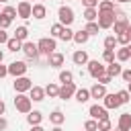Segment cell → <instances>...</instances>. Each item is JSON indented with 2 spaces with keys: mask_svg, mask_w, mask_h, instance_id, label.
I'll use <instances>...</instances> for the list:
<instances>
[{
  "mask_svg": "<svg viewBox=\"0 0 131 131\" xmlns=\"http://www.w3.org/2000/svg\"><path fill=\"white\" fill-rule=\"evenodd\" d=\"M14 106H16L18 113L29 115V113L33 111V100H31L27 94H16V96H14Z\"/></svg>",
  "mask_w": 131,
  "mask_h": 131,
  "instance_id": "obj_1",
  "label": "cell"
},
{
  "mask_svg": "<svg viewBox=\"0 0 131 131\" xmlns=\"http://www.w3.org/2000/svg\"><path fill=\"white\" fill-rule=\"evenodd\" d=\"M37 49H39V55H51V53L57 49V47H55V39H51V37H43V39H39Z\"/></svg>",
  "mask_w": 131,
  "mask_h": 131,
  "instance_id": "obj_2",
  "label": "cell"
},
{
  "mask_svg": "<svg viewBox=\"0 0 131 131\" xmlns=\"http://www.w3.org/2000/svg\"><path fill=\"white\" fill-rule=\"evenodd\" d=\"M57 18H59V25H63V27H70L72 23H74V10L70 8V6H59V10H57Z\"/></svg>",
  "mask_w": 131,
  "mask_h": 131,
  "instance_id": "obj_3",
  "label": "cell"
},
{
  "mask_svg": "<svg viewBox=\"0 0 131 131\" xmlns=\"http://www.w3.org/2000/svg\"><path fill=\"white\" fill-rule=\"evenodd\" d=\"M96 25H98V29H111L115 25V10L113 12H98Z\"/></svg>",
  "mask_w": 131,
  "mask_h": 131,
  "instance_id": "obj_4",
  "label": "cell"
},
{
  "mask_svg": "<svg viewBox=\"0 0 131 131\" xmlns=\"http://www.w3.org/2000/svg\"><path fill=\"white\" fill-rule=\"evenodd\" d=\"M33 88V82L27 78V76H20V78H14V90L16 94H25Z\"/></svg>",
  "mask_w": 131,
  "mask_h": 131,
  "instance_id": "obj_5",
  "label": "cell"
},
{
  "mask_svg": "<svg viewBox=\"0 0 131 131\" xmlns=\"http://www.w3.org/2000/svg\"><path fill=\"white\" fill-rule=\"evenodd\" d=\"M27 70H29V66H27L25 61H12V63L8 66V74H10V76H14V78L25 76V74H27Z\"/></svg>",
  "mask_w": 131,
  "mask_h": 131,
  "instance_id": "obj_6",
  "label": "cell"
},
{
  "mask_svg": "<svg viewBox=\"0 0 131 131\" xmlns=\"http://www.w3.org/2000/svg\"><path fill=\"white\" fill-rule=\"evenodd\" d=\"M86 66H88V74H90L92 78H100L102 74H106V66H102V63H100V61H96V59L88 61Z\"/></svg>",
  "mask_w": 131,
  "mask_h": 131,
  "instance_id": "obj_7",
  "label": "cell"
},
{
  "mask_svg": "<svg viewBox=\"0 0 131 131\" xmlns=\"http://www.w3.org/2000/svg\"><path fill=\"white\" fill-rule=\"evenodd\" d=\"M88 113H90V117H92L94 121H102V119H108V111H106L102 104H92V106L88 108Z\"/></svg>",
  "mask_w": 131,
  "mask_h": 131,
  "instance_id": "obj_8",
  "label": "cell"
},
{
  "mask_svg": "<svg viewBox=\"0 0 131 131\" xmlns=\"http://www.w3.org/2000/svg\"><path fill=\"white\" fill-rule=\"evenodd\" d=\"M76 84L72 82V84H61L59 86V92H57V98H61V100H68V98H72L74 94H76Z\"/></svg>",
  "mask_w": 131,
  "mask_h": 131,
  "instance_id": "obj_9",
  "label": "cell"
},
{
  "mask_svg": "<svg viewBox=\"0 0 131 131\" xmlns=\"http://www.w3.org/2000/svg\"><path fill=\"white\" fill-rule=\"evenodd\" d=\"M29 59H37L39 57V49H37V43H33V41H25L23 43V49H20Z\"/></svg>",
  "mask_w": 131,
  "mask_h": 131,
  "instance_id": "obj_10",
  "label": "cell"
},
{
  "mask_svg": "<svg viewBox=\"0 0 131 131\" xmlns=\"http://www.w3.org/2000/svg\"><path fill=\"white\" fill-rule=\"evenodd\" d=\"M31 10H33V4L31 2H18V6H16V14L20 16V18H31Z\"/></svg>",
  "mask_w": 131,
  "mask_h": 131,
  "instance_id": "obj_11",
  "label": "cell"
},
{
  "mask_svg": "<svg viewBox=\"0 0 131 131\" xmlns=\"http://www.w3.org/2000/svg\"><path fill=\"white\" fill-rule=\"evenodd\" d=\"M47 61H49V68H61L63 61H66V57H63V53L53 51L51 55H47Z\"/></svg>",
  "mask_w": 131,
  "mask_h": 131,
  "instance_id": "obj_12",
  "label": "cell"
},
{
  "mask_svg": "<svg viewBox=\"0 0 131 131\" xmlns=\"http://www.w3.org/2000/svg\"><path fill=\"white\" fill-rule=\"evenodd\" d=\"M102 106L108 111V108H117V106H121V102H119V98H117V94H104V98H102Z\"/></svg>",
  "mask_w": 131,
  "mask_h": 131,
  "instance_id": "obj_13",
  "label": "cell"
},
{
  "mask_svg": "<svg viewBox=\"0 0 131 131\" xmlns=\"http://www.w3.org/2000/svg\"><path fill=\"white\" fill-rule=\"evenodd\" d=\"M31 16L33 18H37V20H41V18H45L47 16V8H45V4H33V10H31Z\"/></svg>",
  "mask_w": 131,
  "mask_h": 131,
  "instance_id": "obj_14",
  "label": "cell"
},
{
  "mask_svg": "<svg viewBox=\"0 0 131 131\" xmlns=\"http://www.w3.org/2000/svg\"><path fill=\"white\" fill-rule=\"evenodd\" d=\"M72 59H74V63H76V66H86V63L90 61V59H88V53H86L84 49H78V51H74Z\"/></svg>",
  "mask_w": 131,
  "mask_h": 131,
  "instance_id": "obj_15",
  "label": "cell"
},
{
  "mask_svg": "<svg viewBox=\"0 0 131 131\" xmlns=\"http://www.w3.org/2000/svg\"><path fill=\"white\" fill-rule=\"evenodd\" d=\"M29 98L35 100V102H41V100L45 98V90H43L41 86H33V88L29 90Z\"/></svg>",
  "mask_w": 131,
  "mask_h": 131,
  "instance_id": "obj_16",
  "label": "cell"
},
{
  "mask_svg": "<svg viewBox=\"0 0 131 131\" xmlns=\"http://www.w3.org/2000/svg\"><path fill=\"white\" fill-rule=\"evenodd\" d=\"M104 94H106V86H102L98 82L90 88V98H104Z\"/></svg>",
  "mask_w": 131,
  "mask_h": 131,
  "instance_id": "obj_17",
  "label": "cell"
},
{
  "mask_svg": "<svg viewBox=\"0 0 131 131\" xmlns=\"http://www.w3.org/2000/svg\"><path fill=\"white\" fill-rule=\"evenodd\" d=\"M27 121H29V125H31V127H33V125H41V121H43L41 111H31V113L27 115Z\"/></svg>",
  "mask_w": 131,
  "mask_h": 131,
  "instance_id": "obj_18",
  "label": "cell"
},
{
  "mask_svg": "<svg viewBox=\"0 0 131 131\" xmlns=\"http://www.w3.org/2000/svg\"><path fill=\"white\" fill-rule=\"evenodd\" d=\"M115 57H117V61H119V63H121V61H127V59H131V51H129V45H127V47H121V49H117Z\"/></svg>",
  "mask_w": 131,
  "mask_h": 131,
  "instance_id": "obj_19",
  "label": "cell"
},
{
  "mask_svg": "<svg viewBox=\"0 0 131 131\" xmlns=\"http://www.w3.org/2000/svg\"><path fill=\"white\" fill-rule=\"evenodd\" d=\"M121 72H123V68H121V63H119V61H113V63H108V66H106V74H108L111 78L121 76Z\"/></svg>",
  "mask_w": 131,
  "mask_h": 131,
  "instance_id": "obj_20",
  "label": "cell"
},
{
  "mask_svg": "<svg viewBox=\"0 0 131 131\" xmlns=\"http://www.w3.org/2000/svg\"><path fill=\"white\" fill-rule=\"evenodd\" d=\"M117 127H121V129H125V131H131V115L129 113H123L121 117H119V125Z\"/></svg>",
  "mask_w": 131,
  "mask_h": 131,
  "instance_id": "obj_21",
  "label": "cell"
},
{
  "mask_svg": "<svg viewBox=\"0 0 131 131\" xmlns=\"http://www.w3.org/2000/svg\"><path fill=\"white\" fill-rule=\"evenodd\" d=\"M88 39H90V35H88L84 29H82V31H74V39H72V41H76L78 45H84Z\"/></svg>",
  "mask_w": 131,
  "mask_h": 131,
  "instance_id": "obj_22",
  "label": "cell"
},
{
  "mask_svg": "<svg viewBox=\"0 0 131 131\" xmlns=\"http://www.w3.org/2000/svg\"><path fill=\"white\" fill-rule=\"evenodd\" d=\"M6 47H8V51H14V53H16V51L23 49V41H18L16 37H10V39L6 41Z\"/></svg>",
  "mask_w": 131,
  "mask_h": 131,
  "instance_id": "obj_23",
  "label": "cell"
},
{
  "mask_svg": "<svg viewBox=\"0 0 131 131\" xmlns=\"http://www.w3.org/2000/svg\"><path fill=\"white\" fill-rule=\"evenodd\" d=\"M113 10H115L113 0H100L98 2V12H113Z\"/></svg>",
  "mask_w": 131,
  "mask_h": 131,
  "instance_id": "obj_24",
  "label": "cell"
},
{
  "mask_svg": "<svg viewBox=\"0 0 131 131\" xmlns=\"http://www.w3.org/2000/svg\"><path fill=\"white\" fill-rule=\"evenodd\" d=\"M74 96H76L78 102H88V100H90V90H86V88H78Z\"/></svg>",
  "mask_w": 131,
  "mask_h": 131,
  "instance_id": "obj_25",
  "label": "cell"
},
{
  "mask_svg": "<svg viewBox=\"0 0 131 131\" xmlns=\"http://www.w3.org/2000/svg\"><path fill=\"white\" fill-rule=\"evenodd\" d=\"M14 37L18 39V41H27V37H29V29L25 27V25H20V27H16V31H14Z\"/></svg>",
  "mask_w": 131,
  "mask_h": 131,
  "instance_id": "obj_26",
  "label": "cell"
},
{
  "mask_svg": "<svg viewBox=\"0 0 131 131\" xmlns=\"http://www.w3.org/2000/svg\"><path fill=\"white\" fill-rule=\"evenodd\" d=\"M49 121H51L53 125H61V123L66 121V115H63L61 111H53V113L49 115Z\"/></svg>",
  "mask_w": 131,
  "mask_h": 131,
  "instance_id": "obj_27",
  "label": "cell"
},
{
  "mask_svg": "<svg viewBox=\"0 0 131 131\" xmlns=\"http://www.w3.org/2000/svg\"><path fill=\"white\" fill-rule=\"evenodd\" d=\"M84 18H86V23H96L98 10H96V8H86V10H84Z\"/></svg>",
  "mask_w": 131,
  "mask_h": 131,
  "instance_id": "obj_28",
  "label": "cell"
},
{
  "mask_svg": "<svg viewBox=\"0 0 131 131\" xmlns=\"http://www.w3.org/2000/svg\"><path fill=\"white\" fill-rule=\"evenodd\" d=\"M59 82H61V84H72V82H74V74H72L70 70L59 72Z\"/></svg>",
  "mask_w": 131,
  "mask_h": 131,
  "instance_id": "obj_29",
  "label": "cell"
},
{
  "mask_svg": "<svg viewBox=\"0 0 131 131\" xmlns=\"http://www.w3.org/2000/svg\"><path fill=\"white\" fill-rule=\"evenodd\" d=\"M43 90H45V96L53 98V96H57V92H59V86H57V84H51V82H49V84H47V86H45Z\"/></svg>",
  "mask_w": 131,
  "mask_h": 131,
  "instance_id": "obj_30",
  "label": "cell"
},
{
  "mask_svg": "<svg viewBox=\"0 0 131 131\" xmlns=\"http://www.w3.org/2000/svg\"><path fill=\"white\" fill-rule=\"evenodd\" d=\"M127 27H129V20H115V25H113V29H115L117 35H119V33H125Z\"/></svg>",
  "mask_w": 131,
  "mask_h": 131,
  "instance_id": "obj_31",
  "label": "cell"
},
{
  "mask_svg": "<svg viewBox=\"0 0 131 131\" xmlns=\"http://www.w3.org/2000/svg\"><path fill=\"white\" fill-rule=\"evenodd\" d=\"M61 31H63V25H59V23H55L51 29H49V35H51V39H55V37H59L61 35Z\"/></svg>",
  "mask_w": 131,
  "mask_h": 131,
  "instance_id": "obj_32",
  "label": "cell"
},
{
  "mask_svg": "<svg viewBox=\"0 0 131 131\" xmlns=\"http://www.w3.org/2000/svg\"><path fill=\"white\" fill-rule=\"evenodd\" d=\"M59 39H61V41H72V39H74V31H72L70 27H63V31H61Z\"/></svg>",
  "mask_w": 131,
  "mask_h": 131,
  "instance_id": "obj_33",
  "label": "cell"
},
{
  "mask_svg": "<svg viewBox=\"0 0 131 131\" xmlns=\"http://www.w3.org/2000/svg\"><path fill=\"white\" fill-rule=\"evenodd\" d=\"M115 37H117V43H119L121 47H127V45H129V41H131L127 33H119V35H115Z\"/></svg>",
  "mask_w": 131,
  "mask_h": 131,
  "instance_id": "obj_34",
  "label": "cell"
},
{
  "mask_svg": "<svg viewBox=\"0 0 131 131\" xmlns=\"http://www.w3.org/2000/svg\"><path fill=\"white\" fill-rule=\"evenodd\" d=\"M117 98H119L121 104H127V102L131 100V94H129L127 90H119V92H117Z\"/></svg>",
  "mask_w": 131,
  "mask_h": 131,
  "instance_id": "obj_35",
  "label": "cell"
},
{
  "mask_svg": "<svg viewBox=\"0 0 131 131\" xmlns=\"http://www.w3.org/2000/svg\"><path fill=\"white\" fill-rule=\"evenodd\" d=\"M84 131H98V121L88 119V121L84 123Z\"/></svg>",
  "mask_w": 131,
  "mask_h": 131,
  "instance_id": "obj_36",
  "label": "cell"
},
{
  "mask_svg": "<svg viewBox=\"0 0 131 131\" xmlns=\"http://www.w3.org/2000/svg\"><path fill=\"white\" fill-rule=\"evenodd\" d=\"M2 14H6V16L10 18V20H14V18L18 16V14H16V8H14V6H6V8L2 10Z\"/></svg>",
  "mask_w": 131,
  "mask_h": 131,
  "instance_id": "obj_37",
  "label": "cell"
},
{
  "mask_svg": "<svg viewBox=\"0 0 131 131\" xmlns=\"http://www.w3.org/2000/svg\"><path fill=\"white\" fill-rule=\"evenodd\" d=\"M102 59H104L106 63H113V61H115V49H104Z\"/></svg>",
  "mask_w": 131,
  "mask_h": 131,
  "instance_id": "obj_38",
  "label": "cell"
},
{
  "mask_svg": "<svg viewBox=\"0 0 131 131\" xmlns=\"http://www.w3.org/2000/svg\"><path fill=\"white\" fill-rule=\"evenodd\" d=\"M84 31H86L88 35H98V25H96V23H88V25L84 27Z\"/></svg>",
  "mask_w": 131,
  "mask_h": 131,
  "instance_id": "obj_39",
  "label": "cell"
},
{
  "mask_svg": "<svg viewBox=\"0 0 131 131\" xmlns=\"http://www.w3.org/2000/svg\"><path fill=\"white\" fill-rule=\"evenodd\" d=\"M115 45H117V37L115 35H111V37L104 39V49H115Z\"/></svg>",
  "mask_w": 131,
  "mask_h": 131,
  "instance_id": "obj_40",
  "label": "cell"
},
{
  "mask_svg": "<svg viewBox=\"0 0 131 131\" xmlns=\"http://www.w3.org/2000/svg\"><path fill=\"white\" fill-rule=\"evenodd\" d=\"M98 131H111V119L98 121Z\"/></svg>",
  "mask_w": 131,
  "mask_h": 131,
  "instance_id": "obj_41",
  "label": "cell"
},
{
  "mask_svg": "<svg viewBox=\"0 0 131 131\" xmlns=\"http://www.w3.org/2000/svg\"><path fill=\"white\" fill-rule=\"evenodd\" d=\"M10 23H12V20H10L6 14H2V12H0V29H4V31H6V29L10 27Z\"/></svg>",
  "mask_w": 131,
  "mask_h": 131,
  "instance_id": "obj_42",
  "label": "cell"
},
{
  "mask_svg": "<svg viewBox=\"0 0 131 131\" xmlns=\"http://www.w3.org/2000/svg\"><path fill=\"white\" fill-rule=\"evenodd\" d=\"M96 80H98V84H102V86H106V84H111V82H113V78H111L108 74H102V76H100V78H96Z\"/></svg>",
  "mask_w": 131,
  "mask_h": 131,
  "instance_id": "obj_43",
  "label": "cell"
},
{
  "mask_svg": "<svg viewBox=\"0 0 131 131\" xmlns=\"http://www.w3.org/2000/svg\"><path fill=\"white\" fill-rule=\"evenodd\" d=\"M82 4H84L86 8H96V6H98V0H82Z\"/></svg>",
  "mask_w": 131,
  "mask_h": 131,
  "instance_id": "obj_44",
  "label": "cell"
},
{
  "mask_svg": "<svg viewBox=\"0 0 131 131\" xmlns=\"http://www.w3.org/2000/svg\"><path fill=\"white\" fill-rule=\"evenodd\" d=\"M121 78H123L125 82H131V70H123V72H121Z\"/></svg>",
  "mask_w": 131,
  "mask_h": 131,
  "instance_id": "obj_45",
  "label": "cell"
},
{
  "mask_svg": "<svg viewBox=\"0 0 131 131\" xmlns=\"http://www.w3.org/2000/svg\"><path fill=\"white\" fill-rule=\"evenodd\" d=\"M8 39H10V37L6 35V31H4V29H0V45H2V43H6Z\"/></svg>",
  "mask_w": 131,
  "mask_h": 131,
  "instance_id": "obj_46",
  "label": "cell"
},
{
  "mask_svg": "<svg viewBox=\"0 0 131 131\" xmlns=\"http://www.w3.org/2000/svg\"><path fill=\"white\" fill-rule=\"evenodd\" d=\"M4 76H8V66H2V63H0V80H2Z\"/></svg>",
  "mask_w": 131,
  "mask_h": 131,
  "instance_id": "obj_47",
  "label": "cell"
},
{
  "mask_svg": "<svg viewBox=\"0 0 131 131\" xmlns=\"http://www.w3.org/2000/svg\"><path fill=\"white\" fill-rule=\"evenodd\" d=\"M6 127H8V121H6L4 117H0V131H4Z\"/></svg>",
  "mask_w": 131,
  "mask_h": 131,
  "instance_id": "obj_48",
  "label": "cell"
},
{
  "mask_svg": "<svg viewBox=\"0 0 131 131\" xmlns=\"http://www.w3.org/2000/svg\"><path fill=\"white\" fill-rule=\"evenodd\" d=\"M6 113V104H4V100H0V117Z\"/></svg>",
  "mask_w": 131,
  "mask_h": 131,
  "instance_id": "obj_49",
  "label": "cell"
},
{
  "mask_svg": "<svg viewBox=\"0 0 131 131\" xmlns=\"http://www.w3.org/2000/svg\"><path fill=\"white\" fill-rule=\"evenodd\" d=\"M31 131H45V129H43L41 125H33V127H31Z\"/></svg>",
  "mask_w": 131,
  "mask_h": 131,
  "instance_id": "obj_50",
  "label": "cell"
},
{
  "mask_svg": "<svg viewBox=\"0 0 131 131\" xmlns=\"http://www.w3.org/2000/svg\"><path fill=\"white\" fill-rule=\"evenodd\" d=\"M127 35H129V39H131V23H129V27H127V31H125Z\"/></svg>",
  "mask_w": 131,
  "mask_h": 131,
  "instance_id": "obj_51",
  "label": "cell"
},
{
  "mask_svg": "<svg viewBox=\"0 0 131 131\" xmlns=\"http://www.w3.org/2000/svg\"><path fill=\"white\" fill-rule=\"evenodd\" d=\"M113 2H119V4H127V2H131V0H113Z\"/></svg>",
  "mask_w": 131,
  "mask_h": 131,
  "instance_id": "obj_52",
  "label": "cell"
},
{
  "mask_svg": "<svg viewBox=\"0 0 131 131\" xmlns=\"http://www.w3.org/2000/svg\"><path fill=\"white\" fill-rule=\"evenodd\" d=\"M2 61H4V51L0 49V63H2Z\"/></svg>",
  "mask_w": 131,
  "mask_h": 131,
  "instance_id": "obj_53",
  "label": "cell"
},
{
  "mask_svg": "<svg viewBox=\"0 0 131 131\" xmlns=\"http://www.w3.org/2000/svg\"><path fill=\"white\" fill-rule=\"evenodd\" d=\"M51 131H61V127H59V125H55V127H53Z\"/></svg>",
  "mask_w": 131,
  "mask_h": 131,
  "instance_id": "obj_54",
  "label": "cell"
},
{
  "mask_svg": "<svg viewBox=\"0 0 131 131\" xmlns=\"http://www.w3.org/2000/svg\"><path fill=\"white\" fill-rule=\"evenodd\" d=\"M127 92L131 94V82H127Z\"/></svg>",
  "mask_w": 131,
  "mask_h": 131,
  "instance_id": "obj_55",
  "label": "cell"
},
{
  "mask_svg": "<svg viewBox=\"0 0 131 131\" xmlns=\"http://www.w3.org/2000/svg\"><path fill=\"white\" fill-rule=\"evenodd\" d=\"M115 131H125V129H121V127H117V129H115Z\"/></svg>",
  "mask_w": 131,
  "mask_h": 131,
  "instance_id": "obj_56",
  "label": "cell"
},
{
  "mask_svg": "<svg viewBox=\"0 0 131 131\" xmlns=\"http://www.w3.org/2000/svg\"><path fill=\"white\" fill-rule=\"evenodd\" d=\"M6 2H8V0H0V4H6Z\"/></svg>",
  "mask_w": 131,
  "mask_h": 131,
  "instance_id": "obj_57",
  "label": "cell"
},
{
  "mask_svg": "<svg viewBox=\"0 0 131 131\" xmlns=\"http://www.w3.org/2000/svg\"><path fill=\"white\" fill-rule=\"evenodd\" d=\"M39 2H41V4H43V2H45V0H39Z\"/></svg>",
  "mask_w": 131,
  "mask_h": 131,
  "instance_id": "obj_58",
  "label": "cell"
},
{
  "mask_svg": "<svg viewBox=\"0 0 131 131\" xmlns=\"http://www.w3.org/2000/svg\"><path fill=\"white\" fill-rule=\"evenodd\" d=\"M129 51H131V45H129Z\"/></svg>",
  "mask_w": 131,
  "mask_h": 131,
  "instance_id": "obj_59",
  "label": "cell"
},
{
  "mask_svg": "<svg viewBox=\"0 0 131 131\" xmlns=\"http://www.w3.org/2000/svg\"><path fill=\"white\" fill-rule=\"evenodd\" d=\"M111 131H115V129H111Z\"/></svg>",
  "mask_w": 131,
  "mask_h": 131,
  "instance_id": "obj_60",
  "label": "cell"
},
{
  "mask_svg": "<svg viewBox=\"0 0 131 131\" xmlns=\"http://www.w3.org/2000/svg\"><path fill=\"white\" fill-rule=\"evenodd\" d=\"M25 2H29V0H25Z\"/></svg>",
  "mask_w": 131,
  "mask_h": 131,
  "instance_id": "obj_61",
  "label": "cell"
},
{
  "mask_svg": "<svg viewBox=\"0 0 131 131\" xmlns=\"http://www.w3.org/2000/svg\"><path fill=\"white\" fill-rule=\"evenodd\" d=\"M0 12H2V10H0Z\"/></svg>",
  "mask_w": 131,
  "mask_h": 131,
  "instance_id": "obj_62",
  "label": "cell"
}]
</instances>
